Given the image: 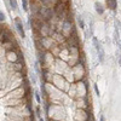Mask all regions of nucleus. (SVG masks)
I'll return each instance as SVG.
<instances>
[{
    "instance_id": "20e7f679",
    "label": "nucleus",
    "mask_w": 121,
    "mask_h": 121,
    "mask_svg": "<svg viewBox=\"0 0 121 121\" xmlns=\"http://www.w3.org/2000/svg\"><path fill=\"white\" fill-rule=\"evenodd\" d=\"M95 7H96V11L98 12V13H100V15H102L103 12H104V7L102 6V4H100V3H95Z\"/></svg>"
},
{
    "instance_id": "6e6552de",
    "label": "nucleus",
    "mask_w": 121,
    "mask_h": 121,
    "mask_svg": "<svg viewBox=\"0 0 121 121\" xmlns=\"http://www.w3.org/2000/svg\"><path fill=\"white\" fill-rule=\"evenodd\" d=\"M22 3H23V9L26 10H28V0H22Z\"/></svg>"
},
{
    "instance_id": "423d86ee",
    "label": "nucleus",
    "mask_w": 121,
    "mask_h": 121,
    "mask_svg": "<svg viewBox=\"0 0 121 121\" xmlns=\"http://www.w3.org/2000/svg\"><path fill=\"white\" fill-rule=\"evenodd\" d=\"M10 5L13 10H17V0H10Z\"/></svg>"
},
{
    "instance_id": "39448f33",
    "label": "nucleus",
    "mask_w": 121,
    "mask_h": 121,
    "mask_svg": "<svg viewBox=\"0 0 121 121\" xmlns=\"http://www.w3.org/2000/svg\"><path fill=\"white\" fill-rule=\"evenodd\" d=\"M107 5L112 10H115L116 9V0H107Z\"/></svg>"
},
{
    "instance_id": "0eeeda50",
    "label": "nucleus",
    "mask_w": 121,
    "mask_h": 121,
    "mask_svg": "<svg viewBox=\"0 0 121 121\" xmlns=\"http://www.w3.org/2000/svg\"><path fill=\"white\" fill-rule=\"evenodd\" d=\"M78 21H79L80 28H84V27H85V24H84V21H82V18H81V17H79V18H78Z\"/></svg>"
},
{
    "instance_id": "7ed1b4c3",
    "label": "nucleus",
    "mask_w": 121,
    "mask_h": 121,
    "mask_svg": "<svg viewBox=\"0 0 121 121\" xmlns=\"http://www.w3.org/2000/svg\"><path fill=\"white\" fill-rule=\"evenodd\" d=\"M55 11H56L58 15H60V13L64 11V4H62V3H57V5H56V7H55Z\"/></svg>"
},
{
    "instance_id": "1a4fd4ad",
    "label": "nucleus",
    "mask_w": 121,
    "mask_h": 121,
    "mask_svg": "<svg viewBox=\"0 0 121 121\" xmlns=\"http://www.w3.org/2000/svg\"><path fill=\"white\" fill-rule=\"evenodd\" d=\"M4 19H5V15L3 12H0V21H4Z\"/></svg>"
},
{
    "instance_id": "9d476101",
    "label": "nucleus",
    "mask_w": 121,
    "mask_h": 121,
    "mask_svg": "<svg viewBox=\"0 0 121 121\" xmlns=\"http://www.w3.org/2000/svg\"><path fill=\"white\" fill-rule=\"evenodd\" d=\"M100 121H104V119H103V117H100Z\"/></svg>"
},
{
    "instance_id": "f257e3e1",
    "label": "nucleus",
    "mask_w": 121,
    "mask_h": 121,
    "mask_svg": "<svg viewBox=\"0 0 121 121\" xmlns=\"http://www.w3.org/2000/svg\"><path fill=\"white\" fill-rule=\"evenodd\" d=\"M93 44H95V46H96V50H97L99 60H100V62H103V59H104V50H103V47L100 46V44L98 43V40H97L96 38H93Z\"/></svg>"
},
{
    "instance_id": "f03ea898",
    "label": "nucleus",
    "mask_w": 121,
    "mask_h": 121,
    "mask_svg": "<svg viewBox=\"0 0 121 121\" xmlns=\"http://www.w3.org/2000/svg\"><path fill=\"white\" fill-rule=\"evenodd\" d=\"M15 23H16V28H17V30H18V33H19V35H21L22 38H24L26 36V33H24V28H23V24H22V21L19 19L18 17L15 19Z\"/></svg>"
}]
</instances>
